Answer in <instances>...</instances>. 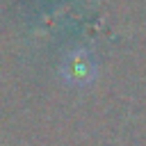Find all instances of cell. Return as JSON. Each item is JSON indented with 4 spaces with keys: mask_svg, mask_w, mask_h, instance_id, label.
<instances>
[{
    "mask_svg": "<svg viewBox=\"0 0 146 146\" xmlns=\"http://www.w3.org/2000/svg\"><path fill=\"white\" fill-rule=\"evenodd\" d=\"M62 75L68 84L82 87L87 82H91L94 78V59L87 50H73L66 55L64 64H62Z\"/></svg>",
    "mask_w": 146,
    "mask_h": 146,
    "instance_id": "1",
    "label": "cell"
}]
</instances>
